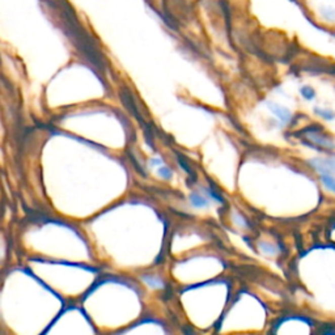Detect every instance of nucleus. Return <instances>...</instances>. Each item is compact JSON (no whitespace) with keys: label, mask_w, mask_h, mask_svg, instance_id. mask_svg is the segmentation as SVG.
Instances as JSON below:
<instances>
[{"label":"nucleus","mask_w":335,"mask_h":335,"mask_svg":"<svg viewBox=\"0 0 335 335\" xmlns=\"http://www.w3.org/2000/svg\"><path fill=\"white\" fill-rule=\"evenodd\" d=\"M319 29L335 34V0H292Z\"/></svg>","instance_id":"nucleus-1"},{"label":"nucleus","mask_w":335,"mask_h":335,"mask_svg":"<svg viewBox=\"0 0 335 335\" xmlns=\"http://www.w3.org/2000/svg\"><path fill=\"white\" fill-rule=\"evenodd\" d=\"M310 164H313L314 167L322 174L335 173V157L326 158V160H314V161H310Z\"/></svg>","instance_id":"nucleus-2"},{"label":"nucleus","mask_w":335,"mask_h":335,"mask_svg":"<svg viewBox=\"0 0 335 335\" xmlns=\"http://www.w3.org/2000/svg\"><path fill=\"white\" fill-rule=\"evenodd\" d=\"M310 139L313 140L314 143H317V144H319L321 147H325V148H334L335 144L334 142H332L330 138H327V136H323V135H318V134H312V135L309 136Z\"/></svg>","instance_id":"nucleus-3"},{"label":"nucleus","mask_w":335,"mask_h":335,"mask_svg":"<svg viewBox=\"0 0 335 335\" xmlns=\"http://www.w3.org/2000/svg\"><path fill=\"white\" fill-rule=\"evenodd\" d=\"M270 109H271V110L274 111V113H275L283 122H288V120L291 119V113H289V110H287L285 108H281V106L275 104H270Z\"/></svg>","instance_id":"nucleus-4"},{"label":"nucleus","mask_w":335,"mask_h":335,"mask_svg":"<svg viewBox=\"0 0 335 335\" xmlns=\"http://www.w3.org/2000/svg\"><path fill=\"white\" fill-rule=\"evenodd\" d=\"M321 181H322V184L325 185L327 189L335 193V178L332 177V176H330V174H322Z\"/></svg>","instance_id":"nucleus-5"},{"label":"nucleus","mask_w":335,"mask_h":335,"mask_svg":"<svg viewBox=\"0 0 335 335\" xmlns=\"http://www.w3.org/2000/svg\"><path fill=\"white\" fill-rule=\"evenodd\" d=\"M191 202H193V204L195 205V207H204V205L207 204V200H205L204 198H202V196L196 195V194L191 195Z\"/></svg>","instance_id":"nucleus-6"},{"label":"nucleus","mask_w":335,"mask_h":335,"mask_svg":"<svg viewBox=\"0 0 335 335\" xmlns=\"http://www.w3.org/2000/svg\"><path fill=\"white\" fill-rule=\"evenodd\" d=\"M316 111L319 114V115H321V117L326 118V119H334V117H335L334 113H332V111L330 110V109H319V108H317Z\"/></svg>","instance_id":"nucleus-7"},{"label":"nucleus","mask_w":335,"mask_h":335,"mask_svg":"<svg viewBox=\"0 0 335 335\" xmlns=\"http://www.w3.org/2000/svg\"><path fill=\"white\" fill-rule=\"evenodd\" d=\"M301 95L307 98V100H313L314 98L313 88H310V87H304V88L301 89Z\"/></svg>","instance_id":"nucleus-8"},{"label":"nucleus","mask_w":335,"mask_h":335,"mask_svg":"<svg viewBox=\"0 0 335 335\" xmlns=\"http://www.w3.org/2000/svg\"><path fill=\"white\" fill-rule=\"evenodd\" d=\"M160 173L161 174H164V177L165 178H167V177H171V171H167V169H161V171H160Z\"/></svg>","instance_id":"nucleus-9"}]
</instances>
